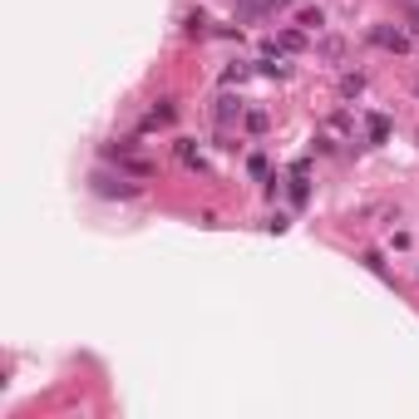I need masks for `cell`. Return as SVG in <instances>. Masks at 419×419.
<instances>
[{
	"label": "cell",
	"mask_w": 419,
	"mask_h": 419,
	"mask_svg": "<svg viewBox=\"0 0 419 419\" xmlns=\"http://www.w3.org/2000/svg\"><path fill=\"white\" fill-rule=\"evenodd\" d=\"M104 158H109L114 168H124L129 178H153V163H148V158H138L129 143H104Z\"/></svg>",
	"instance_id": "1"
},
{
	"label": "cell",
	"mask_w": 419,
	"mask_h": 419,
	"mask_svg": "<svg viewBox=\"0 0 419 419\" xmlns=\"http://www.w3.org/2000/svg\"><path fill=\"white\" fill-rule=\"evenodd\" d=\"M89 188H94L99 197H124V202H129V197H138V183H129V173H124V168H119V173H94V178H89Z\"/></svg>",
	"instance_id": "2"
},
{
	"label": "cell",
	"mask_w": 419,
	"mask_h": 419,
	"mask_svg": "<svg viewBox=\"0 0 419 419\" xmlns=\"http://www.w3.org/2000/svg\"><path fill=\"white\" fill-rule=\"evenodd\" d=\"M370 44L395 49V55H409V49H414V40H409L404 30H390V25H370Z\"/></svg>",
	"instance_id": "3"
},
{
	"label": "cell",
	"mask_w": 419,
	"mask_h": 419,
	"mask_svg": "<svg viewBox=\"0 0 419 419\" xmlns=\"http://www.w3.org/2000/svg\"><path fill=\"white\" fill-rule=\"evenodd\" d=\"M173 119H178V109H173V99H158V104H153V109L143 114V124H138V129H143V133H153V129H168Z\"/></svg>",
	"instance_id": "4"
},
{
	"label": "cell",
	"mask_w": 419,
	"mask_h": 419,
	"mask_svg": "<svg viewBox=\"0 0 419 419\" xmlns=\"http://www.w3.org/2000/svg\"><path fill=\"white\" fill-rule=\"evenodd\" d=\"M173 153H178V163H183V168H192V173H207V158H202V148H197L192 138H178V143H173Z\"/></svg>",
	"instance_id": "5"
},
{
	"label": "cell",
	"mask_w": 419,
	"mask_h": 419,
	"mask_svg": "<svg viewBox=\"0 0 419 419\" xmlns=\"http://www.w3.org/2000/svg\"><path fill=\"white\" fill-rule=\"evenodd\" d=\"M261 74H277V79H286V60L277 55V44H267V49H261Z\"/></svg>",
	"instance_id": "6"
},
{
	"label": "cell",
	"mask_w": 419,
	"mask_h": 419,
	"mask_svg": "<svg viewBox=\"0 0 419 419\" xmlns=\"http://www.w3.org/2000/svg\"><path fill=\"white\" fill-rule=\"evenodd\" d=\"M232 119H242V99H232V94H222V99H217V124L227 129Z\"/></svg>",
	"instance_id": "7"
},
{
	"label": "cell",
	"mask_w": 419,
	"mask_h": 419,
	"mask_svg": "<svg viewBox=\"0 0 419 419\" xmlns=\"http://www.w3.org/2000/svg\"><path fill=\"white\" fill-rule=\"evenodd\" d=\"M390 138V119L385 114H370V143H385Z\"/></svg>",
	"instance_id": "8"
},
{
	"label": "cell",
	"mask_w": 419,
	"mask_h": 419,
	"mask_svg": "<svg viewBox=\"0 0 419 419\" xmlns=\"http://www.w3.org/2000/svg\"><path fill=\"white\" fill-rule=\"evenodd\" d=\"M242 124H247V133H267V114H261V109H247Z\"/></svg>",
	"instance_id": "9"
},
{
	"label": "cell",
	"mask_w": 419,
	"mask_h": 419,
	"mask_svg": "<svg viewBox=\"0 0 419 419\" xmlns=\"http://www.w3.org/2000/svg\"><path fill=\"white\" fill-rule=\"evenodd\" d=\"M296 25H301V30H321V25H326L321 6H316V10H301V20H296Z\"/></svg>",
	"instance_id": "10"
},
{
	"label": "cell",
	"mask_w": 419,
	"mask_h": 419,
	"mask_svg": "<svg viewBox=\"0 0 419 419\" xmlns=\"http://www.w3.org/2000/svg\"><path fill=\"white\" fill-rule=\"evenodd\" d=\"M281 49H306V30H281Z\"/></svg>",
	"instance_id": "11"
},
{
	"label": "cell",
	"mask_w": 419,
	"mask_h": 419,
	"mask_svg": "<svg viewBox=\"0 0 419 419\" xmlns=\"http://www.w3.org/2000/svg\"><path fill=\"white\" fill-rule=\"evenodd\" d=\"M360 89H365V74H345V79H340V94H345V99H355Z\"/></svg>",
	"instance_id": "12"
},
{
	"label": "cell",
	"mask_w": 419,
	"mask_h": 419,
	"mask_svg": "<svg viewBox=\"0 0 419 419\" xmlns=\"http://www.w3.org/2000/svg\"><path fill=\"white\" fill-rule=\"evenodd\" d=\"M321 55H326V60H340V55H345V40H336V35L321 40Z\"/></svg>",
	"instance_id": "13"
},
{
	"label": "cell",
	"mask_w": 419,
	"mask_h": 419,
	"mask_svg": "<svg viewBox=\"0 0 419 419\" xmlns=\"http://www.w3.org/2000/svg\"><path fill=\"white\" fill-rule=\"evenodd\" d=\"M365 267H370L375 277H390V267H385V256H380V252H365Z\"/></svg>",
	"instance_id": "14"
},
{
	"label": "cell",
	"mask_w": 419,
	"mask_h": 419,
	"mask_svg": "<svg viewBox=\"0 0 419 419\" xmlns=\"http://www.w3.org/2000/svg\"><path fill=\"white\" fill-rule=\"evenodd\" d=\"M286 227H291V217H286V213H277V217L267 222V232H286Z\"/></svg>",
	"instance_id": "15"
}]
</instances>
